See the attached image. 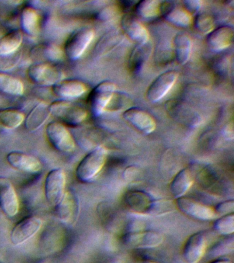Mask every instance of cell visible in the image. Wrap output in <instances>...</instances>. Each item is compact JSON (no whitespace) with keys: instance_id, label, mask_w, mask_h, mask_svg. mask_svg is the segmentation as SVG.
<instances>
[{"instance_id":"1","label":"cell","mask_w":234,"mask_h":263,"mask_svg":"<svg viewBox=\"0 0 234 263\" xmlns=\"http://www.w3.org/2000/svg\"><path fill=\"white\" fill-rule=\"evenodd\" d=\"M107 149L103 145H99L90 152L79 162L76 175L82 182L93 180L103 168L107 158Z\"/></svg>"},{"instance_id":"2","label":"cell","mask_w":234,"mask_h":263,"mask_svg":"<svg viewBox=\"0 0 234 263\" xmlns=\"http://www.w3.org/2000/svg\"><path fill=\"white\" fill-rule=\"evenodd\" d=\"M50 110L51 115L70 126H77L87 117L85 109L66 100L55 101L50 105Z\"/></svg>"},{"instance_id":"3","label":"cell","mask_w":234,"mask_h":263,"mask_svg":"<svg viewBox=\"0 0 234 263\" xmlns=\"http://www.w3.org/2000/svg\"><path fill=\"white\" fill-rule=\"evenodd\" d=\"M46 135L53 147L59 152L71 153L75 149L73 135L63 123L56 121L49 123L46 127Z\"/></svg>"},{"instance_id":"4","label":"cell","mask_w":234,"mask_h":263,"mask_svg":"<svg viewBox=\"0 0 234 263\" xmlns=\"http://www.w3.org/2000/svg\"><path fill=\"white\" fill-rule=\"evenodd\" d=\"M66 176L64 171L55 168L47 175L45 180V195L48 202L56 206L61 201L65 193Z\"/></svg>"},{"instance_id":"5","label":"cell","mask_w":234,"mask_h":263,"mask_svg":"<svg viewBox=\"0 0 234 263\" xmlns=\"http://www.w3.org/2000/svg\"><path fill=\"white\" fill-rule=\"evenodd\" d=\"M30 79L40 86H54L62 81L64 74L59 68L46 63L34 64L28 70Z\"/></svg>"},{"instance_id":"6","label":"cell","mask_w":234,"mask_h":263,"mask_svg":"<svg viewBox=\"0 0 234 263\" xmlns=\"http://www.w3.org/2000/svg\"><path fill=\"white\" fill-rule=\"evenodd\" d=\"M117 86L114 82H102L92 90L89 96L90 108L94 116L100 117L114 97Z\"/></svg>"},{"instance_id":"7","label":"cell","mask_w":234,"mask_h":263,"mask_svg":"<svg viewBox=\"0 0 234 263\" xmlns=\"http://www.w3.org/2000/svg\"><path fill=\"white\" fill-rule=\"evenodd\" d=\"M94 37V32L91 28H85L78 30L65 43V55L71 61L79 59L85 53Z\"/></svg>"},{"instance_id":"8","label":"cell","mask_w":234,"mask_h":263,"mask_svg":"<svg viewBox=\"0 0 234 263\" xmlns=\"http://www.w3.org/2000/svg\"><path fill=\"white\" fill-rule=\"evenodd\" d=\"M42 225V220L38 217L30 216L22 219L12 230L10 236L12 244L18 246L24 243L40 231Z\"/></svg>"},{"instance_id":"9","label":"cell","mask_w":234,"mask_h":263,"mask_svg":"<svg viewBox=\"0 0 234 263\" xmlns=\"http://www.w3.org/2000/svg\"><path fill=\"white\" fill-rule=\"evenodd\" d=\"M177 78V72L172 70L160 74L148 88V100L153 103L159 102L172 89Z\"/></svg>"},{"instance_id":"10","label":"cell","mask_w":234,"mask_h":263,"mask_svg":"<svg viewBox=\"0 0 234 263\" xmlns=\"http://www.w3.org/2000/svg\"><path fill=\"white\" fill-rule=\"evenodd\" d=\"M0 209L8 217H13L20 210V201L11 180L0 176Z\"/></svg>"},{"instance_id":"11","label":"cell","mask_w":234,"mask_h":263,"mask_svg":"<svg viewBox=\"0 0 234 263\" xmlns=\"http://www.w3.org/2000/svg\"><path fill=\"white\" fill-rule=\"evenodd\" d=\"M176 204L185 215L200 221H209L215 216L214 210L211 207L186 197L176 199Z\"/></svg>"},{"instance_id":"12","label":"cell","mask_w":234,"mask_h":263,"mask_svg":"<svg viewBox=\"0 0 234 263\" xmlns=\"http://www.w3.org/2000/svg\"><path fill=\"white\" fill-rule=\"evenodd\" d=\"M161 14L170 24L182 28L188 27L192 22V14L174 2H161Z\"/></svg>"},{"instance_id":"13","label":"cell","mask_w":234,"mask_h":263,"mask_svg":"<svg viewBox=\"0 0 234 263\" xmlns=\"http://www.w3.org/2000/svg\"><path fill=\"white\" fill-rule=\"evenodd\" d=\"M207 249V240L204 232H196L187 240L184 248V260L187 263H197L204 256Z\"/></svg>"},{"instance_id":"14","label":"cell","mask_w":234,"mask_h":263,"mask_svg":"<svg viewBox=\"0 0 234 263\" xmlns=\"http://www.w3.org/2000/svg\"><path fill=\"white\" fill-rule=\"evenodd\" d=\"M123 116L135 128L147 135L153 133L157 127L153 117L142 109L135 107L127 109Z\"/></svg>"},{"instance_id":"15","label":"cell","mask_w":234,"mask_h":263,"mask_svg":"<svg viewBox=\"0 0 234 263\" xmlns=\"http://www.w3.org/2000/svg\"><path fill=\"white\" fill-rule=\"evenodd\" d=\"M163 239V236L155 231L131 232L123 237L127 246L141 248H155L161 243Z\"/></svg>"},{"instance_id":"16","label":"cell","mask_w":234,"mask_h":263,"mask_svg":"<svg viewBox=\"0 0 234 263\" xmlns=\"http://www.w3.org/2000/svg\"><path fill=\"white\" fill-rule=\"evenodd\" d=\"M7 160L10 165L22 172L35 174L42 170V162L38 158L23 152H10Z\"/></svg>"},{"instance_id":"17","label":"cell","mask_w":234,"mask_h":263,"mask_svg":"<svg viewBox=\"0 0 234 263\" xmlns=\"http://www.w3.org/2000/svg\"><path fill=\"white\" fill-rule=\"evenodd\" d=\"M121 26L124 32L138 44L149 42L150 34L147 28L135 16L127 14L122 16Z\"/></svg>"},{"instance_id":"18","label":"cell","mask_w":234,"mask_h":263,"mask_svg":"<svg viewBox=\"0 0 234 263\" xmlns=\"http://www.w3.org/2000/svg\"><path fill=\"white\" fill-rule=\"evenodd\" d=\"M233 28L230 26H220L213 29L207 36V45L211 50L219 52L228 48L233 43Z\"/></svg>"},{"instance_id":"19","label":"cell","mask_w":234,"mask_h":263,"mask_svg":"<svg viewBox=\"0 0 234 263\" xmlns=\"http://www.w3.org/2000/svg\"><path fill=\"white\" fill-rule=\"evenodd\" d=\"M86 84L81 80H62L53 86V92L59 98L67 100L75 99L83 96L87 91Z\"/></svg>"},{"instance_id":"20","label":"cell","mask_w":234,"mask_h":263,"mask_svg":"<svg viewBox=\"0 0 234 263\" xmlns=\"http://www.w3.org/2000/svg\"><path fill=\"white\" fill-rule=\"evenodd\" d=\"M168 112L174 119L185 124L196 125L201 121V117L188 105L172 101L168 104Z\"/></svg>"},{"instance_id":"21","label":"cell","mask_w":234,"mask_h":263,"mask_svg":"<svg viewBox=\"0 0 234 263\" xmlns=\"http://www.w3.org/2000/svg\"><path fill=\"white\" fill-rule=\"evenodd\" d=\"M55 209L59 219L66 223L73 222L79 213V201L73 193L65 192L63 199L55 206Z\"/></svg>"},{"instance_id":"22","label":"cell","mask_w":234,"mask_h":263,"mask_svg":"<svg viewBox=\"0 0 234 263\" xmlns=\"http://www.w3.org/2000/svg\"><path fill=\"white\" fill-rule=\"evenodd\" d=\"M51 115L50 105L40 103L37 105L24 119V125L29 132H34L40 128Z\"/></svg>"},{"instance_id":"23","label":"cell","mask_w":234,"mask_h":263,"mask_svg":"<svg viewBox=\"0 0 234 263\" xmlns=\"http://www.w3.org/2000/svg\"><path fill=\"white\" fill-rule=\"evenodd\" d=\"M30 57L41 61L57 62L62 60L63 51L54 44H40L32 49Z\"/></svg>"},{"instance_id":"24","label":"cell","mask_w":234,"mask_h":263,"mask_svg":"<svg viewBox=\"0 0 234 263\" xmlns=\"http://www.w3.org/2000/svg\"><path fill=\"white\" fill-rule=\"evenodd\" d=\"M193 178L190 171L184 168L174 176L170 184V192L174 198L178 199L184 196L192 186Z\"/></svg>"},{"instance_id":"25","label":"cell","mask_w":234,"mask_h":263,"mask_svg":"<svg viewBox=\"0 0 234 263\" xmlns=\"http://www.w3.org/2000/svg\"><path fill=\"white\" fill-rule=\"evenodd\" d=\"M192 40L189 35L178 33L174 39V50L176 61L180 65H185L190 59L192 51Z\"/></svg>"},{"instance_id":"26","label":"cell","mask_w":234,"mask_h":263,"mask_svg":"<svg viewBox=\"0 0 234 263\" xmlns=\"http://www.w3.org/2000/svg\"><path fill=\"white\" fill-rule=\"evenodd\" d=\"M22 30L30 36H37L40 32V15L38 11L32 7H26L21 14Z\"/></svg>"},{"instance_id":"27","label":"cell","mask_w":234,"mask_h":263,"mask_svg":"<svg viewBox=\"0 0 234 263\" xmlns=\"http://www.w3.org/2000/svg\"><path fill=\"white\" fill-rule=\"evenodd\" d=\"M127 204L135 211L147 213L153 199L149 194L142 191H131L126 195Z\"/></svg>"},{"instance_id":"28","label":"cell","mask_w":234,"mask_h":263,"mask_svg":"<svg viewBox=\"0 0 234 263\" xmlns=\"http://www.w3.org/2000/svg\"><path fill=\"white\" fill-rule=\"evenodd\" d=\"M0 92L10 96H22L24 86L21 80L3 71H0Z\"/></svg>"},{"instance_id":"29","label":"cell","mask_w":234,"mask_h":263,"mask_svg":"<svg viewBox=\"0 0 234 263\" xmlns=\"http://www.w3.org/2000/svg\"><path fill=\"white\" fill-rule=\"evenodd\" d=\"M22 34L20 31H11L0 38V55L15 53L22 45Z\"/></svg>"},{"instance_id":"30","label":"cell","mask_w":234,"mask_h":263,"mask_svg":"<svg viewBox=\"0 0 234 263\" xmlns=\"http://www.w3.org/2000/svg\"><path fill=\"white\" fill-rule=\"evenodd\" d=\"M23 112L14 108L0 109V125L7 129H15L23 123Z\"/></svg>"},{"instance_id":"31","label":"cell","mask_w":234,"mask_h":263,"mask_svg":"<svg viewBox=\"0 0 234 263\" xmlns=\"http://www.w3.org/2000/svg\"><path fill=\"white\" fill-rule=\"evenodd\" d=\"M161 2L155 0L139 2L135 7L137 15L146 20L157 17L161 14Z\"/></svg>"},{"instance_id":"32","label":"cell","mask_w":234,"mask_h":263,"mask_svg":"<svg viewBox=\"0 0 234 263\" xmlns=\"http://www.w3.org/2000/svg\"><path fill=\"white\" fill-rule=\"evenodd\" d=\"M149 50L148 43L139 44L135 47L129 59V67L133 71H138L141 69L149 55Z\"/></svg>"},{"instance_id":"33","label":"cell","mask_w":234,"mask_h":263,"mask_svg":"<svg viewBox=\"0 0 234 263\" xmlns=\"http://www.w3.org/2000/svg\"><path fill=\"white\" fill-rule=\"evenodd\" d=\"M213 228L215 231L223 235H230L234 232V215L233 213L224 215L215 221Z\"/></svg>"},{"instance_id":"34","label":"cell","mask_w":234,"mask_h":263,"mask_svg":"<svg viewBox=\"0 0 234 263\" xmlns=\"http://www.w3.org/2000/svg\"><path fill=\"white\" fill-rule=\"evenodd\" d=\"M195 27L199 32L203 34H209L213 30L214 22L209 14L203 13L199 14L195 20Z\"/></svg>"},{"instance_id":"35","label":"cell","mask_w":234,"mask_h":263,"mask_svg":"<svg viewBox=\"0 0 234 263\" xmlns=\"http://www.w3.org/2000/svg\"><path fill=\"white\" fill-rule=\"evenodd\" d=\"M21 53H15L11 54L0 55V71H7L15 67L19 63Z\"/></svg>"},{"instance_id":"36","label":"cell","mask_w":234,"mask_h":263,"mask_svg":"<svg viewBox=\"0 0 234 263\" xmlns=\"http://www.w3.org/2000/svg\"><path fill=\"white\" fill-rule=\"evenodd\" d=\"M233 250V238L231 237L217 244V246H214L211 253L215 255V256H219V255L228 254V253L232 252Z\"/></svg>"},{"instance_id":"37","label":"cell","mask_w":234,"mask_h":263,"mask_svg":"<svg viewBox=\"0 0 234 263\" xmlns=\"http://www.w3.org/2000/svg\"><path fill=\"white\" fill-rule=\"evenodd\" d=\"M234 209V201L229 200L224 201L219 203L214 210L215 213H219L221 215H229V214L233 213Z\"/></svg>"},{"instance_id":"38","label":"cell","mask_w":234,"mask_h":263,"mask_svg":"<svg viewBox=\"0 0 234 263\" xmlns=\"http://www.w3.org/2000/svg\"><path fill=\"white\" fill-rule=\"evenodd\" d=\"M203 2L199 0H189L184 2V8L191 14L196 13L202 7Z\"/></svg>"},{"instance_id":"39","label":"cell","mask_w":234,"mask_h":263,"mask_svg":"<svg viewBox=\"0 0 234 263\" xmlns=\"http://www.w3.org/2000/svg\"><path fill=\"white\" fill-rule=\"evenodd\" d=\"M224 136L227 140L233 139V123H229L224 129Z\"/></svg>"},{"instance_id":"40","label":"cell","mask_w":234,"mask_h":263,"mask_svg":"<svg viewBox=\"0 0 234 263\" xmlns=\"http://www.w3.org/2000/svg\"><path fill=\"white\" fill-rule=\"evenodd\" d=\"M210 263H231V262L227 259H217V260L211 261Z\"/></svg>"},{"instance_id":"41","label":"cell","mask_w":234,"mask_h":263,"mask_svg":"<svg viewBox=\"0 0 234 263\" xmlns=\"http://www.w3.org/2000/svg\"><path fill=\"white\" fill-rule=\"evenodd\" d=\"M141 263H157V262H152V261H143V262H141Z\"/></svg>"}]
</instances>
